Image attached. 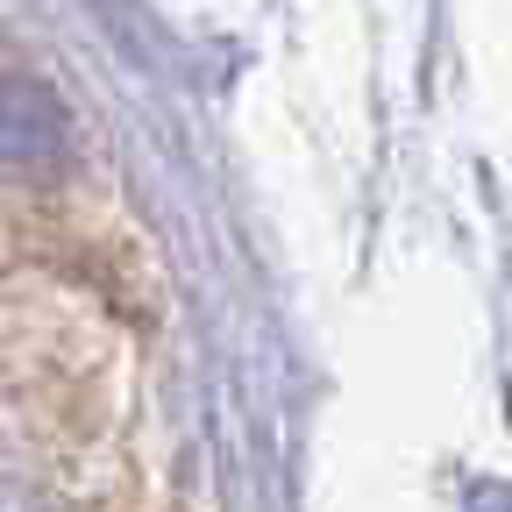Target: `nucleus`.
<instances>
[{
  "mask_svg": "<svg viewBox=\"0 0 512 512\" xmlns=\"http://www.w3.org/2000/svg\"><path fill=\"white\" fill-rule=\"evenodd\" d=\"M72 157V128H64V107L22 79V72H0V171H22V178H50Z\"/></svg>",
  "mask_w": 512,
  "mask_h": 512,
  "instance_id": "1",
  "label": "nucleus"
},
{
  "mask_svg": "<svg viewBox=\"0 0 512 512\" xmlns=\"http://www.w3.org/2000/svg\"><path fill=\"white\" fill-rule=\"evenodd\" d=\"M0 512H22V484H15L8 463H0Z\"/></svg>",
  "mask_w": 512,
  "mask_h": 512,
  "instance_id": "2",
  "label": "nucleus"
}]
</instances>
